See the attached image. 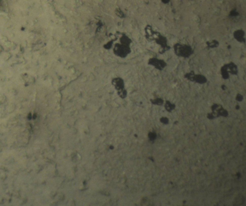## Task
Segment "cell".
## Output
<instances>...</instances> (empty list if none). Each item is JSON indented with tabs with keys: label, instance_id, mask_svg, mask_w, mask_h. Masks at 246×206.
Returning <instances> with one entry per match:
<instances>
[{
	"label": "cell",
	"instance_id": "1",
	"mask_svg": "<svg viewBox=\"0 0 246 206\" xmlns=\"http://www.w3.org/2000/svg\"><path fill=\"white\" fill-rule=\"evenodd\" d=\"M235 37L237 39L238 41H242L243 39V36H244V33H243L242 31L240 30H238L237 32H235Z\"/></svg>",
	"mask_w": 246,
	"mask_h": 206
},
{
	"label": "cell",
	"instance_id": "2",
	"mask_svg": "<svg viewBox=\"0 0 246 206\" xmlns=\"http://www.w3.org/2000/svg\"><path fill=\"white\" fill-rule=\"evenodd\" d=\"M230 14L231 15V16H237L238 13L235 10H233V11H232L231 12H230Z\"/></svg>",
	"mask_w": 246,
	"mask_h": 206
},
{
	"label": "cell",
	"instance_id": "3",
	"mask_svg": "<svg viewBox=\"0 0 246 206\" xmlns=\"http://www.w3.org/2000/svg\"><path fill=\"white\" fill-rule=\"evenodd\" d=\"M161 1L164 4H167V3H168L170 1V0H161Z\"/></svg>",
	"mask_w": 246,
	"mask_h": 206
}]
</instances>
